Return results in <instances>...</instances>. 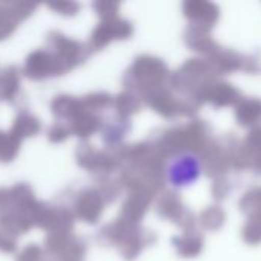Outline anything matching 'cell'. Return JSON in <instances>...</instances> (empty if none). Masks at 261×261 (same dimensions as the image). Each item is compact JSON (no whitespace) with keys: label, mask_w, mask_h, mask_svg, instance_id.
I'll use <instances>...</instances> for the list:
<instances>
[{"label":"cell","mask_w":261,"mask_h":261,"mask_svg":"<svg viewBox=\"0 0 261 261\" xmlns=\"http://www.w3.org/2000/svg\"><path fill=\"white\" fill-rule=\"evenodd\" d=\"M203 173V162L193 151H180L174 154L165 167L167 184L174 190H185L196 185Z\"/></svg>","instance_id":"cell-1"},{"label":"cell","mask_w":261,"mask_h":261,"mask_svg":"<svg viewBox=\"0 0 261 261\" xmlns=\"http://www.w3.org/2000/svg\"><path fill=\"white\" fill-rule=\"evenodd\" d=\"M18 150V138L0 132V161H11Z\"/></svg>","instance_id":"cell-2"},{"label":"cell","mask_w":261,"mask_h":261,"mask_svg":"<svg viewBox=\"0 0 261 261\" xmlns=\"http://www.w3.org/2000/svg\"><path fill=\"white\" fill-rule=\"evenodd\" d=\"M37 121L29 118V116H21L15 121L14 128H12V135L15 138H23V136H29L31 133H34L37 130Z\"/></svg>","instance_id":"cell-3"},{"label":"cell","mask_w":261,"mask_h":261,"mask_svg":"<svg viewBox=\"0 0 261 261\" xmlns=\"http://www.w3.org/2000/svg\"><path fill=\"white\" fill-rule=\"evenodd\" d=\"M44 60H46V55H44V54L35 52L34 55L29 57L28 64H26V70L31 72L32 75L37 73V72H40V70H43V67H44Z\"/></svg>","instance_id":"cell-4"},{"label":"cell","mask_w":261,"mask_h":261,"mask_svg":"<svg viewBox=\"0 0 261 261\" xmlns=\"http://www.w3.org/2000/svg\"><path fill=\"white\" fill-rule=\"evenodd\" d=\"M2 87H3V96H11L17 89V76L12 72L6 73L2 80Z\"/></svg>","instance_id":"cell-5"}]
</instances>
